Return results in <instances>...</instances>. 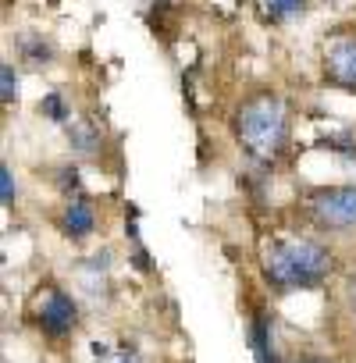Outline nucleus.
I'll use <instances>...</instances> for the list:
<instances>
[{
    "mask_svg": "<svg viewBox=\"0 0 356 363\" xmlns=\"http://www.w3.org/2000/svg\"><path fill=\"white\" fill-rule=\"evenodd\" d=\"M250 349H253L257 363H278L274 352H271V335H267V324L264 320H253L250 324Z\"/></svg>",
    "mask_w": 356,
    "mask_h": 363,
    "instance_id": "0eeeda50",
    "label": "nucleus"
},
{
    "mask_svg": "<svg viewBox=\"0 0 356 363\" xmlns=\"http://www.w3.org/2000/svg\"><path fill=\"white\" fill-rule=\"evenodd\" d=\"M313 214L321 225L345 232L356 228V186H338V189H321L313 196Z\"/></svg>",
    "mask_w": 356,
    "mask_h": 363,
    "instance_id": "7ed1b4c3",
    "label": "nucleus"
},
{
    "mask_svg": "<svg viewBox=\"0 0 356 363\" xmlns=\"http://www.w3.org/2000/svg\"><path fill=\"white\" fill-rule=\"evenodd\" d=\"M0 189H4V203L15 200V182H11V171H8V167L0 171Z\"/></svg>",
    "mask_w": 356,
    "mask_h": 363,
    "instance_id": "9b49d317",
    "label": "nucleus"
},
{
    "mask_svg": "<svg viewBox=\"0 0 356 363\" xmlns=\"http://www.w3.org/2000/svg\"><path fill=\"white\" fill-rule=\"evenodd\" d=\"M324 72L335 86H345V89H356V40L345 36V40H335L324 54Z\"/></svg>",
    "mask_w": 356,
    "mask_h": 363,
    "instance_id": "20e7f679",
    "label": "nucleus"
},
{
    "mask_svg": "<svg viewBox=\"0 0 356 363\" xmlns=\"http://www.w3.org/2000/svg\"><path fill=\"white\" fill-rule=\"evenodd\" d=\"M40 111L50 118V121H65L68 118V107H65V100L57 96V93H50V96H43V104H40Z\"/></svg>",
    "mask_w": 356,
    "mask_h": 363,
    "instance_id": "1a4fd4ad",
    "label": "nucleus"
},
{
    "mask_svg": "<svg viewBox=\"0 0 356 363\" xmlns=\"http://www.w3.org/2000/svg\"><path fill=\"white\" fill-rule=\"evenodd\" d=\"M264 8L274 22H289L292 15H299L306 8V0H264Z\"/></svg>",
    "mask_w": 356,
    "mask_h": 363,
    "instance_id": "6e6552de",
    "label": "nucleus"
},
{
    "mask_svg": "<svg viewBox=\"0 0 356 363\" xmlns=\"http://www.w3.org/2000/svg\"><path fill=\"white\" fill-rule=\"evenodd\" d=\"M264 267L278 289H310L328 278L331 253L313 239H282L267 250Z\"/></svg>",
    "mask_w": 356,
    "mask_h": 363,
    "instance_id": "f257e3e1",
    "label": "nucleus"
},
{
    "mask_svg": "<svg viewBox=\"0 0 356 363\" xmlns=\"http://www.w3.org/2000/svg\"><path fill=\"white\" fill-rule=\"evenodd\" d=\"M65 232H68L72 239H86V235L93 232V207H89L82 196L68 203V211H65Z\"/></svg>",
    "mask_w": 356,
    "mask_h": 363,
    "instance_id": "423d86ee",
    "label": "nucleus"
},
{
    "mask_svg": "<svg viewBox=\"0 0 356 363\" xmlns=\"http://www.w3.org/2000/svg\"><path fill=\"white\" fill-rule=\"evenodd\" d=\"M0 79H4V104H11V100L18 96V79H15L11 65H4V68H0Z\"/></svg>",
    "mask_w": 356,
    "mask_h": 363,
    "instance_id": "9d476101",
    "label": "nucleus"
},
{
    "mask_svg": "<svg viewBox=\"0 0 356 363\" xmlns=\"http://www.w3.org/2000/svg\"><path fill=\"white\" fill-rule=\"evenodd\" d=\"M285 128H289V125H285V107H282V100L271 96V93H257V96L246 100L243 111H239V139H243V146H246L253 157H260V160H271V157L282 150Z\"/></svg>",
    "mask_w": 356,
    "mask_h": 363,
    "instance_id": "f03ea898",
    "label": "nucleus"
},
{
    "mask_svg": "<svg viewBox=\"0 0 356 363\" xmlns=\"http://www.w3.org/2000/svg\"><path fill=\"white\" fill-rule=\"evenodd\" d=\"M40 324H43V331L54 335V338L68 335V331L75 328V303H72L65 292H50V296L43 299V306H40Z\"/></svg>",
    "mask_w": 356,
    "mask_h": 363,
    "instance_id": "39448f33",
    "label": "nucleus"
},
{
    "mask_svg": "<svg viewBox=\"0 0 356 363\" xmlns=\"http://www.w3.org/2000/svg\"><path fill=\"white\" fill-rule=\"evenodd\" d=\"M107 363H135V356H132L128 349H118V352H114V356H111Z\"/></svg>",
    "mask_w": 356,
    "mask_h": 363,
    "instance_id": "f8f14e48",
    "label": "nucleus"
}]
</instances>
